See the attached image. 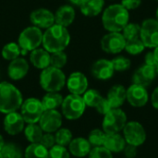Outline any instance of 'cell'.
<instances>
[{"instance_id": "obj_14", "label": "cell", "mask_w": 158, "mask_h": 158, "mask_svg": "<svg viewBox=\"0 0 158 158\" xmlns=\"http://www.w3.org/2000/svg\"><path fill=\"white\" fill-rule=\"evenodd\" d=\"M26 122L24 121L21 114L18 111L6 114L3 120L4 131L11 136L18 135L24 131Z\"/></svg>"}, {"instance_id": "obj_19", "label": "cell", "mask_w": 158, "mask_h": 158, "mask_svg": "<svg viewBox=\"0 0 158 158\" xmlns=\"http://www.w3.org/2000/svg\"><path fill=\"white\" fill-rule=\"evenodd\" d=\"M29 63L23 57H18L10 61L7 67V75L12 81H20L29 72Z\"/></svg>"}, {"instance_id": "obj_49", "label": "cell", "mask_w": 158, "mask_h": 158, "mask_svg": "<svg viewBox=\"0 0 158 158\" xmlns=\"http://www.w3.org/2000/svg\"><path fill=\"white\" fill-rule=\"evenodd\" d=\"M156 19L158 21V6L156 8Z\"/></svg>"}, {"instance_id": "obj_46", "label": "cell", "mask_w": 158, "mask_h": 158, "mask_svg": "<svg viewBox=\"0 0 158 158\" xmlns=\"http://www.w3.org/2000/svg\"><path fill=\"white\" fill-rule=\"evenodd\" d=\"M72 5H75V6H81V4H82V2L84 1V0H69Z\"/></svg>"}, {"instance_id": "obj_3", "label": "cell", "mask_w": 158, "mask_h": 158, "mask_svg": "<svg viewBox=\"0 0 158 158\" xmlns=\"http://www.w3.org/2000/svg\"><path fill=\"white\" fill-rule=\"evenodd\" d=\"M23 102L20 91L12 83L0 82V113L7 114L19 110Z\"/></svg>"}, {"instance_id": "obj_15", "label": "cell", "mask_w": 158, "mask_h": 158, "mask_svg": "<svg viewBox=\"0 0 158 158\" xmlns=\"http://www.w3.org/2000/svg\"><path fill=\"white\" fill-rule=\"evenodd\" d=\"M66 85L70 94L82 95L88 90L89 82L87 77L82 72L75 71L68 77Z\"/></svg>"}, {"instance_id": "obj_32", "label": "cell", "mask_w": 158, "mask_h": 158, "mask_svg": "<svg viewBox=\"0 0 158 158\" xmlns=\"http://www.w3.org/2000/svg\"><path fill=\"white\" fill-rule=\"evenodd\" d=\"M54 134H55V138H56V144L64 146V147H68L69 144L70 143V142L72 141V139L74 138L71 131L68 128L61 127Z\"/></svg>"}, {"instance_id": "obj_30", "label": "cell", "mask_w": 158, "mask_h": 158, "mask_svg": "<svg viewBox=\"0 0 158 158\" xmlns=\"http://www.w3.org/2000/svg\"><path fill=\"white\" fill-rule=\"evenodd\" d=\"M3 158H22L23 152L15 143H6L0 152Z\"/></svg>"}, {"instance_id": "obj_21", "label": "cell", "mask_w": 158, "mask_h": 158, "mask_svg": "<svg viewBox=\"0 0 158 158\" xmlns=\"http://www.w3.org/2000/svg\"><path fill=\"white\" fill-rule=\"evenodd\" d=\"M76 12L72 6L63 5L57 8L55 13V23L68 28L75 19Z\"/></svg>"}, {"instance_id": "obj_50", "label": "cell", "mask_w": 158, "mask_h": 158, "mask_svg": "<svg viewBox=\"0 0 158 158\" xmlns=\"http://www.w3.org/2000/svg\"><path fill=\"white\" fill-rule=\"evenodd\" d=\"M156 74H157V76H158V67L156 68Z\"/></svg>"}, {"instance_id": "obj_37", "label": "cell", "mask_w": 158, "mask_h": 158, "mask_svg": "<svg viewBox=\"0 0 158 158\" xmlns=\"http://www.w3.org/2000/svg\"><path fill=\"white\" fill-rule=\"evenodd\" d=\"M111 62L113 64V68H114L115 71H118V72L126 71L131 66V62L130 58L123 56H118L114 57L111 60Z\"/></svg>"}, {"instance_id": "obj_40", "label": "cell", "mask_w": 158, "mask_h": 158, "mask_svg": "<svg viewBox=\"0 0 158 158\" xmlns=\"http://www.w3.org/2000/svg\"><path fill=\"white\" fill-rule=\"evenodd\" d=\"M40 143L42 145H44L45 148H47L48 150L50 148H52L54 145H56V138H55V134L54 133H48V132H44Z\"/></svg>"}, {"instance_id": "obj_20", "label": "cell", "mask_w": 158, "mask_h": 158, "mask_svg": "<svg viewBox=\"0 0 158 158\" xmlns=\"http://www.w3.org/2000/svg\"><path fill=\"white\" fill-rule=\"evenodd\" d=\"M92 145L90 144L87 138L76 137L73 138L68 146L70 156L76 158H83L88 156L92 150Z\"/></svg>"}, {"instance_id": "obj_36", "label": "cell", "mask_w": 158, "mask_h": 158, "mask_svg": "<svg viewBox=\"0 0 158 158\" xmlns=\"http://www.w3.org/2000/svg\"><path fill=\"white\" fill-rule=\"evenodd\" d=\"M68 62V56L64 51L52 53L50 56V66L62 69Z\"/></svg>"}, {"instance_id": "obj_16", "label": "cell", "mask_w": 158, "mask_h": 158, "mask_svg": "<svg viewBox=\"0 0 158 158\" xmlns=\"http://www.w3.org/2000/svg\"><path fill=\"white\" fill-rule=\"evenodd\" d=\"M30 20L39 29H48L55 24V14L47 8H37L31 13Z\"/></svg>"}, {"instance_id": "obj_8", "label": "cell", "mask_w": 158, "mask_h": 158, "mask_svg": "<svg viewBox=\"0 0 158 158\" xmlns=\"http://www.w3.org/2000/svg\"><path fill=\"white\" fill-rule=\"evenodd\" d=\"M122 135L127 144L134 145L136 147H140L144 144L147 139L145 128L137 120L128 121L122 131Z\"/></svg>"}, {"instance_id": "obj_52", "label": "cell", "mask_w": 158, "mask_h": 158, "mask_svg": "<svg viewBox=\"0 0 158 158\" xmlns=\"http://www.w3.org/2000/svg\"><path fill=\"white\" fill-rule=\"evenodd\" d=\"M156 1H157V2H158V0H156Z\"/></svg>"}, {"instance_id": "obj_26", "label": "cell", "mask_w": 158, "mask_h": 158, "mask_svg": "<svg viewBox=\"0 0 158 158\" xmlns=\"http://www.w3.org/2000/svg\"><path fill=\"white\" fill-rule=\"evenodd\" d=\"M63 99L64 97L59 92H49L43 96L41 102L44 110H55L61 107Z\"/></svg>"}, {"instance_id": "obj_11", "label": "cell", "mask_w": 158, "mask_h": 158, "mask_svg": "<svg viewBox=\"0 0 158 158\" xmlns=\"http://www.w3.org/2000/svg\"><path fill=\"white\" fill-rule=\"evenodd\" d=\"M125 44L126 39L121 32L108 31L102 37L100 41L102 50L105 53L111 55H117L122 52L125 48Z\"/></svg>"}, {"instance_id": "obj_31", "label": "cell", "mask_w": 158, "mask_h": 158, "mask_svg": "<svg viewBox=\"0 0 158 158\" xmlns=\"http://www.w3.org/2000/svg\"><path fill=\"white\" fill-rule=\"evenodd\" d=\"M81 96L86 106L92 108H95L99 102L103 99V95L100 94L99 91L95 89H88Z\"/></svg>"}, {"instance_id": "obj_18", "label": "cell", "mask_w": 158, "mask_h": 158, "mask_svg": "<svg viewBox=\"0 0 158 158\" xmlns=\"http://www.w3.org/2000/svg\"><path fill=\"white\" fill-rule=\"evenodd\" d=\"M157 77L156 69L143 64L135 70L132 76V83H136L144 87L150 86Z\"/></svg>"}, {"instance_id": "obj_41", "label": "cell", "mask_w": 158, "mask_h": 158, "mask_svg": "<svg viewBox=\"0 0 158 158\" xmlns=\"http://www.w3.org/2000/svg\"><path fill=\"white\" fill-rule=\"evenodd\" d=\"M100 115H106L109 110L112 109L109 102L107 101L106 97H103V99L99 102V104L96 106V107L94 108Z\"/></svg>"}, {"instance_id": "obj_27", "label": "cell", "mask_w": 158, "mask_h": 158, "mask_svg": "<svg viewBox=\"0 0 158 158\" xmlns=\"http://www.w3.org/2000/svg\"><path fill=\"white\" fill-rule=\"evenodd\" d=\"M23 133L26 140L30 143H38L41 142V139L44 132L38 123H31L26 124Z\"/></svg>"}, {"instance_id": "obj_23", "label": "cell", "mask_w": 158, "mask_h": 158, "mask_svg": "<svg viewBox=\"0 0 158 158\" xmlns=\"http://www.w3.org/2000/svg\"><path fill=\"white\" fill-rule=\"evenodd\" d=\"M127 143L121 132L118 133H108L106 135L104 147L109 150L113 155L122 153Z\"/></svg>"}, {"instance_id": "obj_5", "label": "cell", "mask_w": 158, "mask_h": 158, "mask_svg": "<svg viewBox=\"0 0 158 158\" xmlns=\"http://www.w3.org/2000/svg\"><path fill=\"white\" fill-rule=\"evenodd\" d=\"M86 107L81 95L69 94L63 99L61 114L68 120H77L83 116Z\"/></svg>"}, {"instance_id": "obj_13", "label": "cell", "mask_w": 158, "mask_h": 158, "mask_svg": "<svg viewBox=\"0 0 158 158\" xmlns=\"http://www.w3.org/2000/svg\"><path fill=\"white\" fill-rule=\"evenodd\" d=\"M63 116L58 109L44 110L38 124L44 131V132L55 133L62 127Z\"/></svg>"}, {"instance_id": "obj_1", "label": "cell", "mask_w": 158, "mask_h": 158, "mask_svg": "<svg viewBox=\"0 0 158 158\" xmlns=\"http://www.w3.org/2000/svg\"><path fill=\"white\" fill-rule=\"evenodd\" d=\"M130 22V11L121 4H113L103 10L102 24L107 31L121 32Z\"/></svg>"}, {"instance_id": "obj_39", "label": "cell", "mask_w": 158, "mask_h": 158, "mask_svg": "<svg viewBox=\"0 0 158 158\" xmlns=\"http://www.w3.org/2000/svg\"><path fill=\"white\" fill-rule=\"evenodd\" d=\"M88 158H114L113 154L104 146L93 147Z\"/></svg>"}, {"instance_id": "obj_10", "label": "cell", "mask_w": 158, "mask_h": 158, "mask_svg": "<svg viewBox=\"0 0 158 158\" xmlns=\"http://www.w3.org/2000/svg\"><path fill=\"white\" fill-rule=\"evenodd\" d=\"M140 39L146 48L155 49L158 46V21L156 19H146L141 24Z\"/></svg>"}, {"instance_id": "obj_29", "label": "cell", "mask_w": 158, "mask_h": 158, "mask_svg": "<svg viewBox=\"0 0 158 158\" xmlns=\"http://www.w3.org/2000/svg\"><path fill=\"white\" fill-rule=\"evenodd\" d=\"M2 56L5 60L12 61L18 57H19V55H21L20 47L19 46L18 43L10 42L6 44L1 51Z\"/></svg>"}, {"instance_id": "obj_7", "label": "cell", "mask_w": 158, "mask_h": 158, "mask_svg": "<svg viewBox=\"0 0 158 158\" xmlns=\"http://www.w3.org/2000/svg\"><path fill=\"white\" fill-rule=\"evenodd\" d=\"M128 121V117L124 110L121 108H112L104 115L102 130L106 134L122 132Z\"/></svg>"}, {"instance_id": "obj_9", "label": "cell", "mask_w": 158, "mask_h": 158, "mask_svg": "<svg viewBox=\"0 0 158 158\" xmlns=\"http://www.w3.org/2000/svg\"><path fill=\"white\" fill-rule=\"evenodd\" d=\"M44 111V109L41 100L35 97H30L23 100L19 108V113L26 124L38 123Z\"/></svg>"}, {"instance_id": "obj_38", "label": "cell", "mask_w": 158, "mask_h": 158, "mask_svg": "<svg viewBox=\"0 0 158 158\" xmlns=\"http://www.w3.org/2000/svg\"><path fill=\"white\" fill-rule=\"evenodd\" d=\"M70 156L68 147L56 144L49 149V158H70Z\"/></svg>"}, {"instance_id": "obj_42", "label": "cell", "mask_w": 158, "mask_h": 158, "mask_svg": "<svg viewBox=\"0 0 158 158\" xmlns=\"http://www.w3.org/2000/svg\"><path fill=\"white\" fill-rule=\"evenodd\" d=\"M143 0H121V5L129 11L137 9L142 5Z\"/></svg>"}, {"instance_id": "obj_47", "label": "cell", "mask_w": 158, "mask_h": 158, "mask_svg": "<svg viewBox=\"0 0 158 158\" xmlns=\"http://www.w3.org/2000/svg\"><path fill=\"white\" fill-rule=\"evenodd\" d=\"M5 143H6V142H5V140H4L3 136L0 134V152H1V150H2V148L4 147Z\"/></svg>"}, {"instance_id": "obj_28", "label": "cell", "mask_w": 158, "mask_h": 158, "mask_svg": "<svg viewBox=\"0 0 158 158\" xmlns=\"http://www.w3.org/2000/svg\"><path fill=\"white\" fill-rule=\"evenodd\" d=\"M24 158H49V150L38 143H30L23 152Z\"/></svg>"}, {"instance_id": "obj_33", "label": "cell", "mask_w": 158, "mask_h": 158, "mask_svg": "<svg viewBox=\"0 0 158 158\" xmlns=\"http://www.w3.org/2000/svg\"><path fill=\"white\" fill-rule=\"evenodd\" d=\"M146 47L144 46L143 41L140 38L132 39V40H128L126 41L125 48L124 50L131 56H137L142 54Z\"/></svg>"}, {"instance_id": "obj_24", "label": "cell", "mask_w": 158, "mask_h": 158, "mask_svg": "<svg viewBox=\"0 0 158 158\" xmlns=\"http://www.w3.org/2000/svg\"><path fill=\"white\" fill-rule=\"evenodd\" d=\"M50 56L44 48H36L31 52L30 61L34 68L43 70L50 66Z\"/></svg>"}, {"instance_id": "obj_43", "label": "cell", "mask_w": 158, "mask_h": 158, "mask_svg": "<svg viewBox=\"0 0 158 158\" xmlns=\"http://www.w3.org/2000/svg\"><path fill=\"white\" fill-rule=\"evenodd\" d=\"M144 64L148 65L150 67H153L155 69H156L158 67V61L156 58V56L154 54V51H150L147 52L145 56H144Z\"/></svg>"}, {"instance_id": "obj_2", "label": "cell", "mask_w": 158, "mask_h": 158, "mask_svg": "<svg viewBox=\"0 0 158 158\" xmlns=\"http://www.w3.org/2000/svg\"><path fill=\"white\" fill-rule=\"evenodd\" d=\"M70 43V34L66 27L54 24L43 33V46L50 54L64 51Z\"/></svg>"}, {"instance_id": "obj_45", "label": "cell", "mask_w": 158, "mask_h": 158, "mask_svg": "<svg viewBox=\"0 0 158 158\" xmlns=\"http://www.w3.org/2000/svg\"><path fill=\"white\" fill-rule=\"evenodd\" d=\"M150 101H151V104H152L153 107L155 109L158 110V86L156 87L155 90L153 91L152 95L150 97Z\"/></svg>"}, {"instance_id": "obj_6", "label": "cell", "mask_w": 158, "mask_h": 158, "mask_svg": "<svg viewBox=\"0 0 158 158\" xmlns=\"http://www.w3.org/2000/svg\"><path fill=\"white\" fill-rule=\"evenodd\" d=\"M43 31L35 26L25 28L19 35L18 44L20 47L21 55H26L28 52L39 48L43 43Z\"/></svg>"}, {"instance_id": "obj_34", "label": "cell", "mask_w": 158, "mask_h": 158, "mask_svg": "<svg viewBox=\"0 0 158 158\" xmlns=\"http://www.w3.org/2000/svg\"><path fill=\"white\" fill-rule=\"evenodd\" d=\"M106 135V133L102 129H94L89 132L87 140L92 147H99L104 145Z\"/></svg>"}, {"instance_id": "obj_12", "label": "cell", "mask_w": 158, "mask_h": 158, "mask_svg": "<svg viewBox=\"0 0 158 158\" xmlns=\"http://www.w3.org/2000/svg\"><path fill=\"white\" fill-rule=\"evenodd\" d=\"M150 100V96L146 87L132 83L127 88L126 91V101L136 108L143 107L147 105Z\"/></svg>"}, {"instance_id": "obj_48", "label": "cell", "mask_w": 158, "mask_h": 158, "mask_svg": "<svg viewBox=\"0 0 158 158\" xmlns=\"http://www.w3.org/2000/svg\"><path fill=\"white\" fill-rule=\"evenodd\" d=\"M154 54H155V56H156V60L158 61V46L157 47H156V48L154 49Z\"/></svg>"}, {"instance_id": "obj_25", "label": "cell", "mask_w": 158, "mask_h": 158, "mask_svg": "<svg viewBox=\"0 0 158 158\" xmlns=\"http://www.w3.org/2000/svg\"><path fill=\"white\" fill-rule=\"evenodd\" d=\"M105 0H84L80 6L81 13L85 17H96L103 12Z\"/></svg>"}, {"instance_id": "obj_4", "label": "cell", "mask_w": 158, "mask_h": 158, "mask_svg": "<svg viewBox=\"0 0 158 158\" xmlns=\"http://www.w3.org/2000/svg\"><path fill=\"white\" fill-rule=\"evenodd\" d=\"M66 81L67 78L62 69L52 66L43 69L39 77L40 86L46 93L60 92L66 86Z\"/></svg>"}, {"instance_id": "obj_17", "label": "cell", "mask_w": 158, "mask_h": 158, "mask_svg": "<svg viewBox=\"0 0 158 158\" xmlns=\"http://www.w3.org/2000/svg\"><path fill=\"white\" fill-rule=\"evenodd\" d=\"M91 73L94 78L99 81H107L111 79L115 73L111 60L101 58L96 60L91 68Z\"/></svg>"}, {"instance_id": "obj_35", "label": "cell", "mask_w": 158, "mask_h": 158, "mask_svg": "<svg viewBox=\"0 0 158 158\" xmlns=\"http://www.w3.org/2000/svg\"><path fill=\"white\" fill-rule=\"evenodd\" d=\"M140 32H141V24H138L136 22H129L121 31L126 41L140 38Z\"/></svg>"}, {"instance_id": "obj_22", "label": "cell", "mask_w": 158, "mask_h": 158, "mask_svg": "<svg viewBox=\"0 0 158 158\" xmlns=\"http://www.w3.org/2000/svg\"><path fill=\"white\" fill-rule=\"evenodd\" d=\"M126 91L127 88L121 84H115L108 90L106 99L112 108H120L124 105L126 102Z\"/></svg>"}, {"instance_id": "obj_51", "label": "cell", "mask_w": 158, "mask_h": 158, "mask_svg": "<svg viewBox=\"0 0 158 158\" xmlns=\"http://www.w3.org/2000/svg\"><path fill=\"white\" fill-rule=\"evenodd\" d=\"M0 158H3V156H1V154H0Z\"/></svg>"}, {"instance_id": "obj_44", "label": "cell", "mask_w": 158, "mask_h": 158, "mask_svg": "<svg viewBox=\"0 0 158 158\" xmlns=\"http://www.w3.org/2000/svg\"><path fill=\"white\" fill-rule=\"evenodd\" d=\"M125 158H136L138 156V147L131 144H127L123 150Z\"/></svg>"}]
</instances>
